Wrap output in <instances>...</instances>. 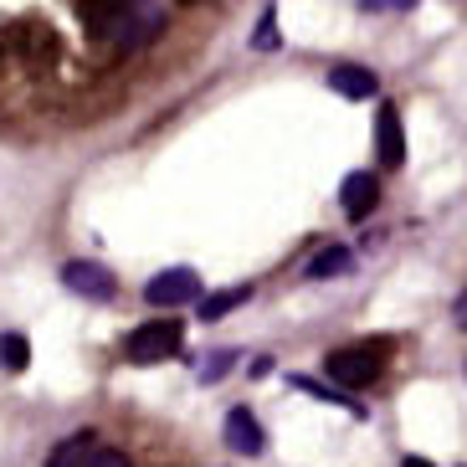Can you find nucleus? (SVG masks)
Wrapping results in <instances>:
<instances>
[{
    "instance_id": "obj_1",
    "label": "nucleus",
    "mask_w": 467,
    "mask_h": 467,
    "mask_svg": "<svg viewBox=\"0 0 467 467\" xmlns=\"http://www.w3.org/2000/svg\"><path fill=\"white\" fill-rule=\"evenodd\" d=\"M103 31L119 47H150L165 31V5L160 0H113V11L103 16Z\"/></svg>"
},
{
    "instance_id": "obj_2",
    "label": "nucleus",
    "mask_w": 467,
    "mask_h": 467,
    "mask_svg": "<svg viewBox=\"0 0 467 467\" xmlns=\"http://www.w3.org/2000/svg\"><path fill=\"white\" fill-rule=\"evenodd\" d=\"M380 359H385L380 344H349V349H334V355L324 359V375H329L339 390H365V385L380 380Z\"/></svg>"
},
{
    "instance_id": "obj_3",
    "label": "nucleus",
    "mask_w": 467,
    "mask_h": 467,
    "mask_svg": "<svg viewBox=\"0 0 467 467\" xmlns=\"http://www.w3.org/2000/svg\"><path fill=\"white\" fill-rule=\"evenodd\" d=\"M180 349H185V329H180V318L139 324V329L124 339V355L134 359V365H160V359H175Z\"/></svg>"
},
{
    "instance_id": "obj_4",
    "label": "nucleus",
    "mask_w": 467,
    "mask_h": 467,
    "mask_svg": "<svg viewBox=\"0 0 467 467\" xmlns=\"http://www.w3.org/2000/svg\"><path fill=\"white\" fill-rule=\"evenodd\" d=\"M201 273L195 267H165V273H154L150 283H144V298L154 303V308H180V303H195L201 298Z\"/></svg>"
},
{
    "instance_id": "obj_5",
    "label": "nucleus",
    "mask_w": 467,
    "mask_h": 467,
    "mask_svg": "<svg viewBox=\"0 0 467 467\" xmlns=\"http://www.w3.org/2000/svg\"><path fill=\"white\" fill-rule=\"evenodd\" d=\"M62 288H67V293H78V298L109 303L113 293H119V277H113L109 267H103V262L78 257V262H62Z\"/></svg>"
},
{
    "instance_id": "obj_6",
    "label": "nucleus",
    "mask_w": 467,
    "mask_h": 467,
    "mask_svg": "<svg viewBox=\"0 0 467 467\" xmlns=\"http://www.w3.org/2000/svg\"><path fill=\"white\" fill-rule=\"evenodd\" d=\"M375 160H380L385 170L406 165V129H400L396 103H380V113H375Z\"/></svg>"
},
{
    "instance_id": "obj_7",
    "label": "nucleus",
    "mask_w": 467,
    "mask_h": 467,
    "mask_svg": "<svg viewBox=\"0 0 467 467\" xmlns=\"http://www.w3.org/2000/svg\"><path fill=\"white\" fill-rule=\"evenodd\" d=\"M339 206L349 211L355 221H365L375 206H380V175H370V170H355V175L339 185Z\"/></svg>"
},
{
    "instance_id": "obj_8",
    "label": "nucleus",
    "mask_w": 467,
    "mask_h": 467,
    "mask_svg": "<svg viewBox=\"0 0 467 467\" xmlns=\"http://www.w3.org/2000/svg\"><path fill=\"white\" fill-rule=\"evenodd\" d=\"M226 447L242 452V457H262V447H267L257 416H252L247 406H232V411H226Z\"/></svg>"
},
{
    "instance_id": "obj_9",
    "label": "nucleus",
    "mask_w": 467,
    "mask_h": 467,
    "mask_svg": "<svg viewBox=\"0 0 467 467\" xmlns=\"http://www.w3.org/2000/svg\"><path fill=\"white\" fill-rule=\"evenodd\" d=\"M329 88L339 98H349V103H365V98L380 93V78H375L370 67H359V62H339V67L329 72Z\"/></svg>"
},
{
    "instance_id": "obj_10",
    "label": "nucleus",
    "mask_w": 467,
    "mask_h": 467,
    "mask_svg": "<svg viewBox=\"0 0 467 467\" xmlns=\"http://www.w3.org/2000/svg\"><path fill=\"white\" fill-rule=\"evenodd\" d=\"M344 273H355V252L349 247H324L318 257H308L303 262V277H344Z\"/></svg>"
},
{
    "instance_id": "obj_11",
    "label": "nucleus",
    "mask_w": 467,
    "mask_h": 467,
    "mask_svg": "<svg viewBox=\"0 0 467 467\" xmlns=\"http://www.w3.org/2000/svg\"><path fill=\"white\" fill-rule=\"evenodd\" d=\"M247 298H252V283H236V288L216 293V298H201V318H206V324H216V318H226L232 308H242Z\"/></svg>"
},
{
    "instance_id": "obj_12",
    "label": "nucleus",
    "mask_w": 467,
    "mask_h": 467,
    "mask_svg": "<svg viewBox=\"0 0 467 467\" xmlns=\"http://www.w3.org/2000/svg\"><path fill=\"white\" fill-rule=\"evenodd\" d=\"M88 452H93V437H88V431H78V437L57 441L52 457H47V467H88Z\"/></svg>"
},
{
    "instance_id": "obj_13",
    "label": "nucleus",
    "mask_w": 467,
    "mask_h": 467,
    "mask_svg": "<svg viewBox=\"0 0 467 467\" xmlns=\"http://www.w3.org/2000/svg\"><path fill=\"white\" fill-rule=\"evenodd\" d=\"M31 365V344H26V334H16V329H5L0 334V370H11V375H21Z\"/></svg>"
},
{
    "instance_id": "obj_14",
    "label": "nucleus",
    "mask_w": 467,
    "mask_h": 467,
    "mask_svg": "<svg viewBox=\"0 0 467 467\" xmlns=\"http://www.w3.org/2000/svg\"><path fill=\"white\" fill-rule=\"evenodd\" d=\"M252 47H257V52H277V47H283V36H277V5H267L262 21L252 26Z\"/></svg>"
},
{
    "instance_id": "obj_15",
    "label": "nucleus",
    "mask_w": 467,
    "mask_h": 467,
    "mask_svg": "<svg viewBox=\"0 0 467 467\" xmlns=\"http://www.w3.org/2000/svg\"><path fill=\"white\" fill-rule=\"evenodd\" d=\"M88 467H134V462H129L119 447H93V452H88Z\"/></svg>"
},
{
    "instance_id": "obj_16",
    "label": "nucleus",
    "mask_w": 467,
    "mask_h": 467,
    "mask_svg": "<svg viewBox=\"0 0 467 467\" xmlns=\"http://www.w3.org/2000/svg\"><path fill=\"white\" fill-rule=\"evenodd\" d=\"M421 0H359V11H416Z\"/></svg>"
},
{
    "instance_id": "obj_17",
    "label": "nucleus",
    "mask_w": 467,
    "mask_h": 467,
    "mask_svg": "<svg viewBox=\"0 0 467 467\" xmlns=\"http://www.w3.org/2000/svg\"><path fill=\"white\" fill-rule=\"evenodd\" d=\"M226 365H232V355H216V359H206V365H201V380H221V370H226Z\"/></svg>"
},
{
    "instance_id": "obj_18",
    "label": "nucleus",
    "mask_w": 467,
    "mask_h": 467,
    "mask_svg": "<svg viewBox=\"0 0 467 467\" xmlns=\"http://www.w3.org/2000/svg\"><path fill=\"white\" fill-rule=\"evenodd\" d=\"M452 314H457V324H462V329H467V293H462V298L452 303Z\"/></svg>"
},
{
    "instance_id": "obj_19",
    "label": "nucleus",
    "mask_w": 467,
    "mask_h": 467,
    "mask_svg": "<svg viewBox=\"0 0 467 467\" xmlns=\"http://www.w3.org/2000/svg\"><path fill=\"white\" fill-rule=\"evenodd\" d=\"M400 467H431V462H426V457H406Z\"/></svg>"
}]
</instances>
